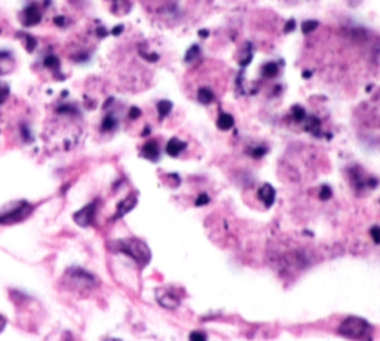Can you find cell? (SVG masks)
Returning <instances> with one entry per match:
<instances>
[{"label":"cell","instance_id":"cell-1","mask_svg":"<svg viewBox=\"0 0 380 341\" xmlns=\"http://www.w3.org/2000/svg\"><path fill=\"white\" fill-rule=\"evenodd\" d=\"M114 251H119L125 255H128L130 258H133L134 261L138 262L140 265H146L149 264L152 254L149 246L140 240V239H125V240H119L113 245Z\"/></svg>","mask_w":380,"mask_h":341},{"label":"cell","instance_id":"cell-2","mask_svg":"<svg viewBox=\"0 0 380 341\" xmlns=\"http://www.w3.org/2000/svg\"><path fill=\"white\" fill-rule=\"evenodd\" d=\"M371 331V325L358 316H349L346 317L340 326H339V334L345 338L349 340H362L365 335H368Z\"/></svg>","mask_w":380,"mask_h":341},{"label":"cell","instance_id":"cell-3","mask_svg":"<svg viewBox=\"0 0 380 341\" xmlns=\"http://www.w3.org/2000/svg\"><path fill=\"white\" fill-rule=\"evenodd\" d=\"M33 212V205L26 200L15 202L3 210H0V224H15L26 220Z\"/></svg>","mask_w":380,"mask_h":341},{"label":"cell","instance_id":"cell-4","mask_svg":"<svg viewBox=\"0 0 380 341\" xmlns=\"http://www.w3.org/2000/svg\"><path fill=\"white\" fill-rule=\"evenodd\" d=\"M66 279L69 281V285H72V288L81 289V291L92 289L97 284V278L81 267L69 268L66 273Z\"/></svg>","mask_w":380,"mask_h":341},{"label":"cell","instance_id":"cell-5","mask_svg":"<svg viewBox=\"0 0 380 341\" xmlns=\"http://www.w3.org/2000/svg\"><path fill=\"white\" fill-rule=\"evenodd\" d=\"M95 211H97V202H91L89 205L83 207L81 211H78L73 215V220L78 226L81 227H88L92 224L94 217H95Z\"/></svg>","mask_w":380,"mask_h":341},{"label":"cell","instance_id":"cell-6","mask_svg":"<svg viewBox=\"0 0 380 341\" xmlns=\"http://www.w3.org/2000/svg\"><path fill=\"white\" fill-rule=\"evenodd\" d=\"M23 20V24L27 27L31 26H36V24H39L40 23V20H42V12H40V9L36 6V5H30L28 8L24 9V12H23V17H21Z\"/></svg>","mask_w":380,"mask_h":341},{"label":"cell","instance_id":"cell-7","mask_svg":"<svg viewBox=\"0 0 380 341\" xmlns=\"http://www.w3.org/2000/svg\"><path fill=\"white\" fill-rule=\"evenodd\" d=\"M156 300H158V303L162 306L163 309H168V310H174V309H177L178 306H180V298L177 297V295H174V294H171V292H158V297H156Z\"/></svg>","mask_w":380,"mask_h":341},{"label":"cell","instance_id":"cell-8","mask_svg":"<svg viewBox=\"0 0 380 341\" xmlns=\"http://www.w3.org/2000/svg\"><path fill=\"white\" fill-rule=\"evenodd\" d=\"M257 196H259V199L265 203L266 208H271L272 205H273V202H275L276 191H275V188L272 187L271 184H263V185L259 188Z\"/></svg>","mask_w":380,"mask_h":341},{"label":"cell","instance_id":"cell-9","mask_svg":"<svg viewBox=\"0 0 380 341\" xmlns=\"http://www.w3.org/2000/svg\"><path fill=\"white\" fill-rule=\"evenodd\" d=\"M159 155H161L159 146H158V143H156L155 140L147 141V143L143 146V149H141V156L144 159L152 160V162H156V160L159 159Z\"/></svg>","mask_w":380,"mask_h":341},{"label":"cell","instance_id":"cell-10","mask_svg":"<svg viewBox=\"0 0 380 341\" xmlns=\"http://www.w3.org/2000/svg\"><path fill=\"white\" fill-rule=\"evenodd\" d=\"M186 143L184 141H181V140H178V138H171L169 141H168V144H166V153L169 155V156H172V158H177L184 149H186Z\"/></svg>","mask_w":380,"mask_h":341},{"label":"cell","instance_id":"cell-11","mask_svg":"<svg viewBox=\"0 0 380 341\" xmlns=\"http://www.w3.org/2000/svg\"><path fill=\"white\" fill-rule=\"evenodd\" d=\"M136 205H137L136 196H128L126 199H123V200L117 205V211H116L114 218H120V217L126 215L130 211L134 210V207H136Z\"/></svg>","mask_w":380,"mask_h":341},{"label":"cell","instance_id":"cell-12","mask_svg":"<svg viewBox=\"0 0 380 341\" xmlns=\"http://www.w3.org/2000/svg\"><path fill=\"white\" fill-rule=\"evenodd\" d=\"M233 125H235V120H233V117H232L230 114L221 113V114L218 116L217 126L221 131H229L230 128H233Z\"/></svg>","mask_w":380,"mask_h":341},{"label":"cell","instance_id":"cell-13","mask_svg":"<svg viewBox=\"0 0 380 341\" xmlns=\"http://www.w3.org/2000/svg\"><path fill=\"white\" fill-rule=\"evenodd\" d=\"M198 101L204 105L211 104V103L214 101V94H213V91L208 89V88H201V89L198 91Z\"/></svg>","mask_w":380,"mask_h":341},{"label":"cell","instance_id":"cell-14","mask_svg":"<svg viewBox=\"0 0 380 341\" xmlns=\"http://www.w3.org/2000/svg\"><path fill=\"white\" fill-rule=\"evenodd\" d=\"M304 129L307 132H310V133H313V135H320V129H321V122L316 119V117H309L307 120H306V126H304Z\"/></svg>","mask_w":380,"mask_h":341},{"label":"cell","instance_id":"cell-15","mask_svg":"<svg viewBox=\"0 0 380 341\" xmlns=\"http://www.w3.org/2000/svg\"><path fill=\"white\" fill-rule=\"evenodd\" d=\"M116 126H117V119H116L113 114H107V116L103 119V123H101V131L110 132V131H113Z\"/></svg>","mask_w":380,"mask_h":341},{"label":"cell","instance_id":"cell-16","mask_svg":"<svg viewBox=\"0 0 380 341\" xmlns=\"http://www.w3.org/2000/svg\"><path fill=\"white\" fill-rule=\"evenodd\" d=\"M156 107H158L159 119H163V117H166V116L171 113V110H172V103H169V101H166V100H162V101L158 103Z\"/></svg>","mask_w":380,"mask_h":341},{"label":"cell","instance_id":"cell-17","mask_svg":"<svg viewBox=\"0 0 380 341\" xmlns=\"http://www.w3.org/2000/svg\"><path fill=\"white\" fill-rule=\"evenodd\" d=\"M278 72H279L278 65H276L275 62H269V64L263 65V69H262V76H263V78H275V76L278 75Z\"/></svg>","mask_w":380,"mask_h":341},{"label":"cell","instance_id":"cell-18","mask_svg":"<svg viewBox=\"0 0 380 341\" xmlns=\"http://www.w3.org/2000/svg\"><path fill=\"white\" fill-rule=\"evenodd\" d=\"M45 67H48L52 72H56L59 69V59L55 55H48L45 58Z\"/></svg>","mask_w":380,"mask_h":341},{"label":"cell","instance_id":"cell-19","mask_svg":"<svg viewBox=\"0 0 380 341\" xmlns=\"http://www.w3.org/2000/svg\"><path fill=\"white\" fill-rule=\"evenodd\" d=\"M198 56H199V46H198V45H192L189 49H187V52H186L184 61H186V62H192V61H195Z\"/></svg>","mask_w":380,"mask_h":341},{"label":"cell","instance_id":"cell-20","mask_svg":"<svg viewBox=\"0 0 380 341\" xmlns=\"http://www.w3.org/2000/svg\"><path fill=\"white\" fill-rule=\"evenodd\" d=\"M293 119L296 122H303L306 119V111H304L303 107H300V105H294L293 107Z\"/></svg>","mask_w":380,"mask_h":341},{"label":"cell","instance_id":"cell-21","mask_svg":"<svg viewBox=\"0 0 380 341\" xmlns=\"http://www.w3.org/2000/svg\"><path fill=\"white\" fill-rule=\"evenodd\" d=\"M266 153H268V149H266V147H263V146H259V147H254V149H251V150H249V155L256 159L263 158Z\"/></svg>","mask_w":380,"mask_h":341},{"label":"cell","instance_id":"cell-22","mask_svg":"<svg viewBox=\"0 0 380 341\" xmlns=\"http://www.w3.org/2000/svg\"><path fill=\"white\" fill-rule=\"evenodd\" d=\"M189 341H208V338L204 331H192L189 335Z\"/></svg>","mask_w":380,"mask_h":341},{"label":"cell","instance_id":"cell-23","mask_svg":"<svg viewBox=\"0 0 380 341\" xmlns=\"http://www.w3.org/2000/svg\"><path fill=\"white\" fill-rule=\"evenodd\" d=\"M318 27V23L316 21H312V20H309V21H304L303 24H301V31L303 33H312V31H315V28Z\"/></svg>","mask_w":380,"mask_h":341},{"label":"cell","instance_id":"cell-24","mask_svg":"<svg viewBox=\"0 0 380 341\" xmlns=\"http://www.w3.org/2000/svg\"><path fill=\"white\" fill-rule=\"evenodd\" d=\"M24 37H26V49H27L28 52H33L34 51V48H36V45H37V42H36V39L33 37V36H30V34H24Z\"/></svg>","mask_w":380,"mask_h":341},{"label":"cell","instance_id":"cell-25","mask_svg":"<svg viewBox=\"0 0 380 341\" xmlns=\"http://www.w3.org/2000/svg\"><path fill=\"white\" fill-rule=\"evenodd\" d=\"M210 196L207 194V193H202V194H199L198 197H196V200H195V205L196 207H205V205H208L210 203Z\"/></svg>","mask_w":380,"mask_h":341},{"label":"cell","instance_id":"cell-26","mask_svg":"<svg viewBox=\"0 0 380 341\" xmlns=\"http://www.w3.org/2000/svg\"><path fill=\"white\" fill-rule=\"evenodd\" d=\"M331 196H333L331 187H330V185H323L321 190H320V199H321V200H328Z\"/></svg>","mask_w":380,"mask_h":341},{"label":"cell","instance_id":"cell-27","mask_svg":"<svg viewBox=\"0 0 380 341\" xmlns=\"http://www.w3.org/2000/svg\"><path fill=\"white\" fill-rule=\"evenodd\" d=\"M140 55L144 58V59H147L149 62H156L158 59H159V55L158 53H153V52H144V51H140Z\"/></svg>","mask_w":380,"mask_h":341},{"label":"cell","instance_id":"cell-28","mask_svg":"<svg viewBox=\"0 0 380 341\" xmlns=\"http://www.w3.org/2000/svg\"><path fill=\"white\" fill-rule=\"evenodd\" d=\"M370 235H371L373 242H374V243H377V245H380V226H374V227H371Z\"/></svg>","mask_w":380,"mask_h":341},{"label":"cell","instance_id":"cell-29","mask_svg":"<svg viewBox=\"0 0 380 341\" xmlns=\"http://www.w3.org/2000/svg\"><path fill=\"white\" fill-rule=\"evenodd\" d=\"M8 95H9V89H8V86H3V85H0V104L8 98Z\"/></svg>","mask_w":380,"mask_h":341},{"label":"cell","instance_id":"cell-30","mask_svg":"<svg viewBox=\"0 0 380 341\" xmlns=\"http://www.w3.org/2000/svg\"><path fill=\"white\" fill-rule=\"evenodd\" d=\"M141 116V110L138 107H131L130 108V119H138Z\"/></svg>","mask_w":380,"mask_h":341},{"label":"cell","instance_id":"cell-31","mask_svg":"<svg viewBox=\"0 0 380 341\" xmlns=\"http://www.w3.org/2000/svg\"><path fill=\"white\" fill-rule=\"evenodd\" d=\"M294 27H296V21H294V20H288L285 27H284V31H285V33H290V31L294 30Z\"/></svg>","mask_w":380,"mask_h":341},{"label":"cell","instance_id":"cell-32","mask_svg":"<svg viewBox=\"0 0 380 341\" xmlns=\"http://www.w3.org/2000/svg\"><path fill=\"white\" fill-rule=\"evenodd\" d=\"M198 34H199V37H202V39H207V37L210 36V31L204 28V30H199V33H198Z\"/></svg>","mask_w":380,"mask_h":341},{"label":"cell","instance_id":"cell-33","mask_svg":"<svg viewBox=\"0 0 380 341\" xmlns=\"http://www.w3.org/2000/svg\"><path fill=\"white\" fill-rule=\"evenodd\" d=\"M122 30H123V27L122 26L114 27V28H113V34H114V36H117V34H120V33H122Z\"/></svg>","mask_w":380,"mask_h":341},{"label":"cell","instance_id":"cell-34","mask_svg":"<svg viewBox=\"0 0 380 341\" xmlns=\"http://www.w3.org/2000/svg\"><path fill=\"white\" fill-rule=\"evenodd\" d=\"M97 34H98L100 37H104V36H107V31H106L104 28H98V30H97Z\"/></svg>","mask_w":380,"mask_h":341},{"label":"cell","instance_id":"cell-35","mask_svg":"<svg viewBox=\"0 0 380 341\" xmlns=\"http://www.w3.org/2000/svg\"><path fill=\"white\" fill-rule=\"evenodd\" d=\"M55 24H56V26H64V18H62V17H61V18L56 17V18H55Z\"/></svg>","mask_w":380,"mask_h":341},{"label":"cell","instance_id":"cell-36","mask_svg":"<svg viewBox=\"0 0 380 341\" xmlns=\"http://www.w3.org/2000/svg\"><path fill=\"white\" fill-rule=\"evenodd\" d=\"M5 325H6V320H5V317H3V316H0V331H3Z\"/></svg>","mask_w":380,"mask_h":341},{"label":"cell","instance_id":"cell-37","mask_svg":"<svg viewBox=\"0 0 380 341\" xmlns=\"http://www.w3.org/2000/svg\"><path fill=\"white\" fill-rule=\"evenodd\" d=\"M104 341H122V340H119V338H106Z\"/></svg>","mask_w":380,"mask_h":341}]
</instances>
